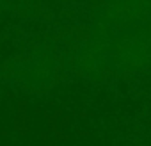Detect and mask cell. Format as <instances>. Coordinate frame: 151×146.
<instances>
[{"label": "cell", "instance_id": "cell-1", "mask_svg": "<svg viewBox=\"0 0 151 146\" xmlns=\"http://www.w3.org/2000/svg\"><path fill=\"white\" fill-rule=\"evenodd\" d=\"M48 142H50L48 135H46V134H43V135H41V144H48Z\"/></svg>", "mask_w": 151, "mask_h": 146}, {"label": "cell", "instance_id": "cell-3", "mask_svg": "<svg viewBox=\"0 0 151 146\" xmlns=\"http://www.w3.org/2000/svg\"><path fill=\"white\" fill-rule=\"evenodd\" d=\"M66 139H68V137H66L64 134H60V132H59V135H57V139H55V141H66Z\"/></svg>", "mask_w": 151, "mask_h": 146}, {"label": "cell", "instance_id": "cell-2", "mask_svg": "<svg viewBox=\"0 0 151 146\" xmlns=\"http://www.w3.org/2000/svg\"><path fill=\"white\" fill-rule=\"evenodd\" d=\"M60 126H62V128H68V126H69V121H68V118H64V119H62Z\"/></svg>", "mask_w": 151, "mask_h": 146}, {"label": "cell", "instance_id": "cell-4", "mask_svg": "<svg viewBox=\"0 0 151 146\" xmlns=\"http://www.w3.org/2000/svg\"><path fill=\"white\" fill-rule=\"evenodd\" d=\"M46 146H57V141H55V139H53V141H50V142H48V144H46Z\"/></svg>", "mask_w": 151, "mask_h": 146}]
</instances>
